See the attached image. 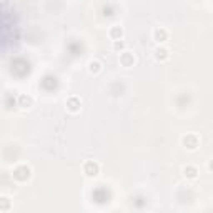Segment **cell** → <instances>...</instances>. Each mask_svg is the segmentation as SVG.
Returning a JSON list of instances; mask_svg holds the SVG:
<instances>
[{
    "label": "cell",
    "instance_id": "cell-1",
    "mask_svg": "<svg viewBox=\"0 0 213 213\" xmlns=\"http://www.w3.org/2000/svg\"><path fill=\"white\" fill-rule=\"evenodd\" d=\"M85 173H87L88 177H95L98 173V165L93 162H87L85 163Z\"/></svg>",
    "mask_w": 213,
    "mask_h": 213
},
{
    "label": "cell",
    "instance_id": "cell-2",
    "mask_svg": "<svg viewBox=\"0 0 213 213\" xmlns=\"http://www.w3.org/2000/svg\"><path fill=\"white\" fill-rule=\"evenodd\" d=\"M165 37H167V32L165 30H155V38H157L158 42L165 40Z\"/></svg>",
    "mask_w": 213,
    "mask_h": 213
},
{
    "label": "cell",
    "instance_id": "cell-3",
    "mask_svg": "<svg viewBox=\"0 0 213 213\" xmlns=\"http://www.w3.org/2000/svg\"><path fill=\"white\" fill-rule=\"evenodd\" d=\"M68 107H70V110H72V112H75V110L80 107V103H77V100H75V98H70V100H68Z\"/></svg>",
    "mask_w": 213,
    "mask_h": 213
},
{
    "label": "cell",
    "instance_id": "cell-4",
    "mask_svg": "<svg viewBox=\"0 0 213 213\" xmlns=\"http://www.w3.org/2000/svg\"><path fill=\"white\" fill-rule=\"evenodd\" d=\"M130 60H132V57L128 55V52H125V55H123V58H122V62H123L125 65H128V63H130Z\"/></svg>",
    "mask_w": 213,
    "mask_h": 213
},
{
    "label": "cell",
    "instance_id": "cell-5",
    "mask_svg": "<svg viewBox=\"0 0 213 213\" xmlns=\"http://www.w3.org/2000/svg\"><path fill=\"white\" fill-rule=\"evenodd\" d=\"M157 57H158V58H160V57L165 58V57H167V50H160V48H158V50H157Z\"/></svg>",
    "mask_w": 213,
    "mask_h": 213
},
{
    "label": "cell",
    "instance_id": "cell-6",
    "mask_svg": "<svg viewBox=\"0 0 213 213\" xmlns=\"http://www.w3.org/2000/svg\"><path fill=\"white\" fill-rule=\"evenodd\" d=\"M112 34H113V35H122V28H115Z\"/></svg>",
    "mask_w": 213,
    "mask_h": 213
}]
</instances>
